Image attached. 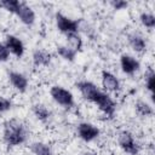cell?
I'll use <instances>...</instances> for the list:
<instances>
[{
  "instance_id": "4fadbf2b",
  "label": "cell",
  "mask_w": 155,
  "mask_h": 155,
  "mask_svg": "<svg viewBox=\"0 0 155 155\" xmlns=\"http://www.w3.org/2000/svg\"><path fill=\"white\" fill-rule=\"evenodd\" d=\"M33 62L36 67H46L51 62V53L45 50H36L33 53Z\"/></svg>"
},
{
  "instance_id": "5b68a950",
  "label": "cell",
  "mask_w": 155,
  "mask_h": 155,
  "mask_svg": "<svg viewBox=\"0 0 155 155\" xmlns=\"http://www.w3.org/2000/svg\"><path fill=\"white\" fill-rule=\"evenodd\" d=\"M13 13L19 18V21L25 25H31L35 22V12L30 6H28L24 1L17 2V6L13 11Z\"/></svg>"
},
{
  "instance_id": "52a82bcc",
  "label": "cell",
  "mask_w": 155,
  "mask_h": 155,
  "mask_svg": "<svg viewBox=\"0 0 155 155\" xmlns=\"http://www.w3.org/2000/svg\"><path fill=\"white\" fill-rule=\"evenodd\" d=\"M99 128L88 122H81L78 126V134L85 142H92L99 136Z\"/></svg>"
},
{
  "instance_id": "ffe728a7",
  "label": "cell",
  "mask_w": 155,
  "mask_h": 155,
  "mask_svg": "<svg viewBox=\"0 0 155 155\" xmlns=\"http://www.w3.org/2000/svg\"><path fill=\"white\" fill-rule=\"evenodd\" d=\"M139 19H140L142 24H143L144 27H147V28H154V27H155V17H154V15H151V13L143 12V13L140 15Z\"/></svg>"
},
{
  "instance_id": "7c38bea8",
  "label": "cell",
  "mask_w": 155,
  "mask_h": 155,
  "mask_svg": "<svg viewBox=\"0 0 155 155\" xmlns=\"http://www.w3.org/2000/svg\"><path fill=\"white\" fill-rule=\"evenodd\" d=\"M8 80H10V82H11V85H12L17 91H19V92H25V90H27V87H28V79H27L23 74L18 73V71H11V73L8 74Z\"/></svg>"
},
{
  "instance_id": "9a60e30c",
  "label": "cell",
  "mask_w": 155,
  "mask_h": 155,
  "mask_svg": "<svg viewBox=\"0 0 155 155\" xmlns=\"http://www.w3.org/2000/svg\"><path fill=\"white\" fill-rule=\"evenodd\" d=\"M30 150L35 155H52V150L48 144L42 142H36L30 145Z\"/></svg>"
},
{
  "instance_id": "44dd1931",
  "label": "cell",
  "mask_w": 155,
  "mask_h": 155,
  "mask_svg": "<svg viewBox=\"0 0 155 155\" xmlns=\"http://www.w3.org/2000/svg\"><path fill=\"white\" fill-rule=\"evenodd\" d=\"M145 87L148 88V91H150L151 96L154 94V90H155V74L154 71L150 69L148 75H147V81H145Z\"/></svg>"
},
{
  "instance_id": "9c48e42d",
  "label": "cell",
  "mask_w": 155,
  "mask_h": 155,
  "mask_svg": "<svg viewBox=\"0 0 155 155\" xmlns=\"http://www.w3.org/2000/svg\"><path fill=\"white\" fill-rule=\"evenodd\" d=\"M76 87H78V90L80 91V93L82 94V97H84L85 99L90 101V102H92L93 98L96 97V94L101 91L93 82L86 81V80L79 81V82L76 84Z\"/></svg>"
},
{
  "instance_id": "3957f363",
  "label": "cell",
  "mask_w": 155,
  "mask_h": 155,
  "mask_svg": "<svg viewBox=\"0 0 155 155\" xmlns=\"http://www.w3.org/2000/svg\"><path fill=\"white\" fill-rule=\"evenodd\" d=\"M92 102L96 103V104L98 105L99 110L103 111L105 115H108V116H113V115H114V113H115V107H116V105H115V102L111 99V97H110L108 93L99 91V92L96 94V97L93 98Z\"/></svg>"
},
{
  "instance_id": "7a4b0ae2",
  "label": "cell",
  "mask_w": 155,
  "mask_h": 155,
  "mask_svg": "<svg viewBox=\"0 0 155 155\" xmlns=\"http://www.w3.org/2000/svg\"><path fill=\"white\" fill-rule=\"evenodd\" d=\"M50 94L52 97V99L58 103L59 105L64 107V108H70L74 104V97L73 93L69 90H65L62 86H52L50 90Z\"/></svg>"
},
{
  "instance_id": "603a6c76",
  "label": "cell",
  "mask_w": 155,
  "mask_h": 155,
  "mask_svg": "<svg viewBox=\"0 0 155 155\" xmlns=\"http://www.w3.org/2000/svg\"><path fill=\"white\" fill-rule=\"evenodd\" d=\"M10 57V52L5 44L0 42V62H6Z\"/></svg>"
},
{
  "instance_id": "5bb4252c",
  "label": "cell",
  "mask_w": 155,
  "mask_h": 155,
  "mask_svg": "<svg viewBox=\"0 0 155 155\" xmlns=\"http://www.w3.org/2000/svg\"><path fill=\"white\" fill-rule=\"evenodd\" d=\"M67 41H68V47H70L75 52L80 51L82 47V39L78 33L67 34Z\"/></svg>"
},
{
  "instance_id": "cb8c5ba5",
  "label": "cell",
  "mask_w": 155,
  "mask_h": 155,
  "mask_svg": "<svg viewBox=\"0 0 155 155\" xmlns=\"http://www.w3.org/2000/svg\"><path fill=\"white\" fill-rule=\"evenodd\" d=\"M110 5H111V7L114 10H124V8H126L128 6V2L124 1V0H114V1L110 2Z\"/></svg>"
},
{
  "instance_id": "d6986e66",
  "label": "cell",
  "mask_w": 155,
  "mask_h": 155,
  "mask_svg": "<svg viewBox=\"0 0 155 155\" xmlns=\"http://www.w3.org/2000/svg\"><path fill=\"white\" fill-rule=\"evenodd\" d=\"M136 111L140 115V116H149L153 114V108L147 104L145 102H142V101H138L136 103Z\"/></svg>"
},
{
  "instance_id": "7402d4cb",
  "label": "cell",
  "mask_w": 155,
  "mask_h": 155,
  "mask_svg": "<svg viewBox=\"0 0 155 155\" xmlns=\"http://www.w3.org/2000/svg\"><path fill=\"white\" fill-rule=\"evenodd\" d=\"M12 107V103L10 99L0 96V113H5V111H8Z\"/></svg>"
},
{
  "instance_id": "8fae6325",
  "label": "cell",
  "mask_w": 155,
  "mask_h": 155,
  "mask_svg": "<svg viewBox=\"0 0 155 155\" xmlns=\"http://www.w3.org/2000/svg\"><path fill=\"white\" fill-rule=\"evenodd\" d=\"M102 86L104 90L109 91V92H116L120 90V82L117 80V78L107 70L102 71Z\"/></svg>"
},
{
  "instance_id": "30bf717a",
  "label": "cell",
  "mask_w": 155,
  "mask_h": 155,
  "mask_svg": "<svg viewBox=\"0 0 155 155\" xmlns=\"http://www.w3.org/2000/svg\"><path fill=\"white\" fill-rule=\"evenodd\" d=\"M120 65H121V70L128 75H132L140 68L139 61L130 54H122L120 57Z\"/></svg>"
},
{
  "instance_id": "ba28073f",
  "label": "cell",
  "mask_w": 155,
  "mask_h": 155,
  "mask_svg": "<svg viewBox=\"0 0 155 155\" xmlns=\"http://www.w3.org/2000/svg\"><path fill=\"white\" fill-rule=\"evenodd\" d=\"M5 45L8 50L10 53L15 54L17 58H21L24 53V45L22 42V40L15 35H7L6 36V41Z\"/></svg>"
},
{
  "instance_id": "6da1fadb",
  "label": "cell",
  "mask_w": 155,
  "mask_h": 155,
  "mask_svg": "<svg viewBox=\"0 0 155 155\" xmlns=\"http://www.w3.org/2000/svg\"><path fill=\"white\" fill-rule=\"evenodd\" d=\"M4 140L7 145L16 147L25 140L24 126L17 120H8L4 125Z\"/></svg>"
},
{
  "instance_id": "2e32d148",
  "label": "cell",
  "mask_w": 155,
  "mask_h": 155,
  "mask_svg": "<svg viewBox=\"0 0 155 155\" xmlns=\"http://www.w3.org/2000/svg\"><path fill=\"white\" fill-rule=\"evenodd\" d=\"M128 41H130L131 47H132L136 52H142V51H144L145 47H147V44H145L144 39H143L142 36H139V35H131Z\"/></svg>"
},
{
  "instance_id": "8992f818",
  "label": "cell",
  "mask_w": 155,
  "mask_h": 155,
  "mask_svg": "<svg viewBox=\"0 0 155 155\" xmlns=\"http://www.w3.org/2000/svg\"><path fill=\"white\" fill-rule=\"evenodd\" d=\"M119 145L125 153L130 155H137L139 151V148L133 138V134L128 131H122L119 134Z\"/></svg>"
},
{
  "instance_id": "ac0fdd59",
  "label": "cell",
  "mask_w": 155,
  "mask_h": 155,
  "mask_svg": "<svg viewBox=\"0 0 155 155\" xmlns=\"http://www.w3.org/2000/svg\"><path fill=\"white\" fill-rule=\"evenodd\" d=\"M33 111H34V115H35L39 120H41V121L47 120L48 116H50L48 109H47L45 105H42V104H36V105H34Z\"/></svg>"
},
{
  "instance_id": "277c9868",
  "label": "cell",
  "mask_w": 155,
  "mask_h": 155,
  "mask_svg": "<svg viewBox=\"0 0 155 155\" xmlns=\"http://www.w3.org/2000/svg\"><path fill=\"white\" fill-rule=\"evenodd\" d=\"M56 25H57V29L65 35L70 33H78V29H79L78 21L71 19L61 12L56 13Z\"/></svg>"
},
{
  "instance_id": "e0dca14e",
  "label": "cell",
  "mask_w": 155,
  "mask_h": 155,
  "mask_svg": "<svg viewBox=\"0 0 155 155\" xmlns=\"http://www.w3.org/2000/svg\"><path fill=\"white\" fill-rule=\"evenodd\" d=\"M57 52L63 59L69 61V62H73L75 56H76V52L74 50H71L70 47H68V46H58L57 47Z\"/></svg>"
}]
</instances>
